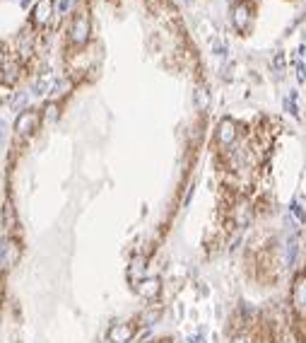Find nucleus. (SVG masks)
Returning <instances> with one entry per match:
<instances>
[{"label": "nucleus", "instance_id": "nucleus-1", "mask_svg": "<svg viewBox=\"0 0 306 343\" xmlns=\"http://www.w3.org/2000/svg\"><path fill=\"white\" fill-rule=\"evenodd\" d=\"M87 17H77L75 22H73V27H70V34H73V41H77V44H82L84 39H87Z\"/></svg>", "mask_w": 306, "mask_h": 343}, {"label": "nucleus", "instance_id": "nucleus-2", "mask_svg": "<svg viewBox=\"0 0 306 343\" xmlns=\"http://www.w3.org/2000/svg\"><path fill=\"white\" fill-rule=\"evenodd\" d=\"M130 336H133V329H130V326H126V324H118V326H113L111 331H109L111 343H126Z\"/></svg>", "mask_w": 306, "mask_h": 343}, {"label": "nucleus", "instance_id": "nucleus-3", "mask_svg": "<svg viewBox=\"0 0 306 343\" xmlns=\"http://www.w3.org/2000/svg\"><path fill=\"white\" fill-rule=\"evenodd\" d=\"M34 123H36V114L31 112V114H22L17 118V131L20 133H27L29 128H34Z\"/></svg>", "mask_w": 306, "mask_h": 343}, {"label": "nucleus", "instance_id": "nucleus-4", "mask_svg": "<svg viewBox=\"0 0 306 343\" xmlns=\"http://www.w3.org/2000/svg\"><path fill=\"white\" fill-rule=\"evenodd\" d=\"M297 302L306 305V281H297Z\"/></svg>", "mask_w": 306, "mask_h": 343}, {"label": "nucleus", "instance_id": "nucleus-5", "mask_svg": "<svg viewBox=\"0 0 306 343\" xmlns=\"http://www.w3.org/2000/svg\"><path fill=\"white\" fill-rule=\"evenodd\" d=\"M46 7H49V10H51V5H49V0H44V2H41V5H39V7H36V17H39V20H41V22H44V20H46Z\"/></svg>", "mask_w": 306, "mask_h": 343}, {"label": "nucleus", "instance_id": "nucleus-6", "mask_svg": "<svg viewBox=\"0 0 306 343\" xmlns=\"http://www.w3.org/2000/svg\"><path fill=\"white\" fill-rule=\"evenodd\" d=\"M234 343H241V341H234Z\"/></svg>", "mask_w": 306, "mask_h": 343}]
</instances>
